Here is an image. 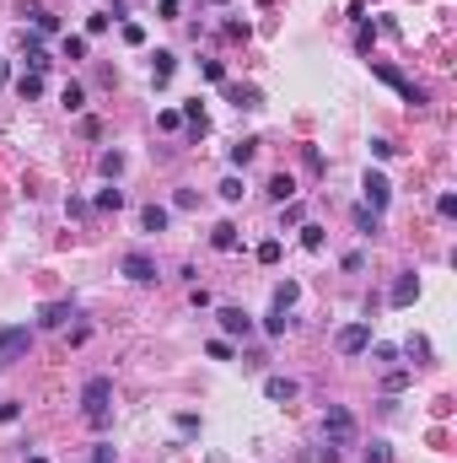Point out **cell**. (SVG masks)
Returning a JSON list of instances; mask_svg holds the SVG:
<instances>
[{"mask_svg":"<svg viewBox=\"0 0 457 463\" xmlns=\"http://www.w3.org/2000/svg\"><path fill=\"white\" fill-rule=\"evenodd\" d=\"M253 157H258V140H237V146H231V167H248Z\"/></svg>","mask_w":457,"mask_h":463,"instance_id":"obj_22","label":"cell"},{"mask_svg":"<svg viewBox=\"0 0 457 463\" xmlns=\"http://www.w3.org/2000/svg\"><path fill=\"white\" fill-rule=\"evenodd\" d=\"M70 318H75V307H70V302H48L43 313H38V329H65Z\"/></svg>","mask_w":457,"mask_h":463,"instance_id":"obj_10","label":"cell"},{"mask_svg":"<svg viewBox=\"0 0 457 463\" xmlns=\"http://www.w3.org/2000/svg\"><path fill=\"white\" fill-rule=\"evenodd\" d=\"M301 248H312V254L323 248V227H317V221H307V227H301Z\"/></svg>","mask_w":457,"mask_h":463,"instance_id":"obj_28","label":"cell"},{"mask_svg":"<svg viewBox=\"0 0 457 463\" xmlns=\"http://www.w3.org/2000/svg\"><path fill=\"white\" fill-rule=\"evenodd\" d=\"M393 151H398V146H393V140H382V135H377V140H372V157H382V162H387V157H393Z\"/></svg>","mask_w":457,"mask_h":463,"instance_id":"obj_41","label":"cell"},{"mask_svg":"<svg viewBox=\"0 0 457 463\" xmlns=\"http://www.w3.org/2000/svg\"><path fill=\"white\" fill-rule=\"evenodd\" d=\"M323 437H328V447H355V442H361V426H355V415H350L345 404H328L323 410Z\"/></svg>","mask_w":457,"mask_h":463,"instance_id":"obj_2","label":"cell"},{"mask_svg":"<svg viewBox=\"0 0 457 463\" xmlns=\"http://www.w3.org/2000/svg\"><path fill=\"white\" fill-rule=\"evenodd\" d=\"M269 199H275V205L296 199V178H290V172H275V178H269Z\"/></svg>","mask_w":457,"mask_h":463,"instance_id":"obj_15","label":"cell"},{"mask_svg":"<svg viewBox=\"0 0 457 463\" xmlns=\"http://www.w3.org/2000/svg\"><path fill=\"white\" fill-rule=\"evenodd\" d=\"M366 463H393V452H387V442H372V447H366Z\"/></svg>","mask_w":457,"mask_h":463,"instance_id":"obj_37","label":"cell"},{"mask_svg":"<svg viewBox=\"0 0 457 463\" xmlns=\"http://www.w3.org/2000/svg\"><path fill=\"white\" fill-rule=\"evenodd\" d=\"M264 393H269L275 404H290V399L301 393V383H296V378H264Z\"/></svg>","mask_w":457,"mask_h":463,"instance_id":"obj_12","label":"cell"},{"mask_svg":"<svg viewBox=\"0 0 457 463\" xmlns=\"http://www.w3.org/2000/svg\"><path fill=\"white\" fill-rule=\"evenodd\" d=\"M221 86H226V98L237 108H258V86H242V81H221Z\"/></svg>","mask_w":457,"mask_h":463,"instance_id":"obj_14","label":"cell"},{"mask_svg":"<svg viewBox=\"0 0 457 463\" xmlns=\"http://www.w3.org/2000/svg\"><path fill=\"white\" fill-rule=\"evenodd\" d=\"M296 296H301L296 281H280V286H275V307H280V313H290V307H296Z\"/></svg>","mask_w":457,"mask_h":463,"instance_id":"obj_21","label":"cell"},{"mask_svg":"<svg viewBox=\"0 0 457 463\" xmlns=\"http://www.w3.org/2000/svg\"><path fill=\"white\" fill-rule=\"evenodd\" d=\"M60 103H65V108H70V113H81V108H86V86H81V81H65Z\"/></svg>","mask_w":457,"mask_h":463,"instance_id":"obj_20","label":"cell"},{"mask_svg":"<svg viewBox=\"0 0 457 463\" xmlns=\"http://www.w3.org/2000/svg\"><path fill=\"white\" fill-rule=\"evenodd\" d=\"M205 355H210V361H231L237 350H231V340H210V345H205Z\"/></svg>","mask_w":457,"mask_h":463,"instance_id":"obj_30","label":"cell"},{"mask_svg":"<svg viewBox=\"0 0 457 463\" xmlns=\"http://www.w3.org/2000/svg\"><path fill=\"white\" fill-rule=\"evenodd\" d=\"M119 269H124V281H135V286H151V281H157V259L140 254V248H135V254H124Z\"/></svg>","mask_w":457,"mask_h":463,"instance_id":"obj_6","label":"cell"},{"mask_svg":"<svg viewBox=\"0 0 457 463\" xmlns=\"http://www.w3.org/2000/svg\"><path fill=\"white\" fill-rule=\"evenodd\" d=\"M22 60H27V71H38V76L48 71V54H43V43H38V33H22Z\"/></svg>","mask_w":457,"mask_h":463,"instance_id":"obj_11","label":"cell"},{"mask_svg":"<svg viewBox=\"0 0 457 463\" xmlns=\"http://www.w3.org/2000/svg\"><path fill=\"white\" fill-rule=\"evenodd\" d=\"M382 388H387V393H404V388H409V372H387Z\"/></svg>","mask_w":457,"mask_h":463,"instance_id":"obj_35","label":"cell"},{"mask_svg":"<svg viewBox=\"0 0 457 463\" xmlns=\"http://www.w3.org/2000/svg\"><path fill=\"white\" fill-rule=\"evenodd\" d=\"M81 415H86V426H92V431H108L113 426V378H86Z\"/></svg>","mask_w":457,"mask_h":463,"instance_id":"obj_1","label":"cell"},{"mask_svg":"<svg viewBox=\"0 0 457 463\" xmlns=\"http://www.w3.org/2000/svg\"><path fill=\"white\" fill-rule=\"evenodd\" d=\"M124 43H145V27L140 22H124Z\"/></svg>","mask_w":457,"mask_h":463,"instance_id":"obj_42","label":"cell"},{"mask_svg":"<svg viewBox=\"0 0 457 463\" xmlns=\"http://www.w3.org/2000/svg\"><path fill=\"white\" fill-rule=\"evenodd\" d=\"M285 329H290V318H285V313H280V307H275V313L264 318V334H269V340H280V334H285Z\"/></svg>","mask_w":457,"mask_h":463,"instance_id":"obj_26","label":"cell"},{"mask_svg":"<svg viewBox=\"0 0 457 463\" xmlns=\"http://www.w3.org/2000/svg\"><path fill=\"white\" fill-rule=\"evenodd\" d=\"M33 27H38V33H60V16H54V11H43V6H38V11H33Z\"/></svg>","mask_w":457,"mask_h":463,"instance_id":"obj_29","label":"cell"},{"mask_svg":"<svg viewBox=\"0 0 457 463\" xmlns=\"http://www.w3.org/2000/svg\"><path fill=\"white\" fill-rule=\"evenodd\" d=\"M199 71H205V81H226V65L221 60H199Z\"/></svg>","mask_w":457,"mask_h":463,"instance_id":"obj_36","label":"cell"},{"mask_svg":"<svg viewBox=\"0 0 457 463\" xmlns=\"http://www.w3.org/2000/svg\"><path fill=\"white\" fill-rule=\"evenodd\" d=\"M27 463H48V458H43V452H27Z\"/></svg>","mask_w":457,"mask_h":463,"instance_id":"obj_45","label":"cell"},{"mask_svg":"<svg viewBox=\"0 0 457 463\" xmlns=\"http://www.w3.org/2000/svg\"><path fill=\"white\" fill-rule=\"evenodd\" d=\"M404 355H409V361H431V340L409 334V340H404Z\"/></svg>","mask_w":457,"mask_h":463,"instance_id":"obj_23","label":"cell"},{"mask_svg":"<svg viewBox=\"0 0 457 463\" xmlns=\"http://www.w3.org/2000/svg\"><path fill=\"white\" fill-rule=\"evenodd\" d=\"M124 205V189H103V194H97V210H119Z\"/></svg>","mask_w":457,"mask_h":463,"instance_id":"obj_31","label":"cell"},{"mask_svg":"<svg viewBox=\"0 0 457 463\" xmlns=\"http://www.w3.org/2000/svg\"><path fill=\"white\" fill-rule=\"evenodd\" d=\"M108 22H113V16H108V11H97V16H92V22H86V33H92V38H97V33H108Z\"/></svg>","mask_w":457,"mask_h":463,"instance_id":"obj_40","label":"cell"},{"mask_svg":"<svg viewBox=\"0 0 457 463\" xmlns=\"http://www.w3.org/2000/svg\"><path fill=\"white\" fill-rule=\"evenodd\" d=\"M387 199H393V183H387L382 172H366V210H377V216H382Z\"/></svg>","mask_w":457,"mask_h":463,"instance_id":"obj_8","label":"cell"},{"mask_svg":"<svg viewBox=\"0 0 457 463\" xmlns=\"http://www.w3.org/2000/svg\"><path fill=\"white\" fill-rule=\"evenodd\" d=\"M258 264H280V237H269V243H258Z\"/></svg>","mask_w":457,"mask_h":463,"instance_id":"obj_32","label":"cell"},{"mask_svg":"<svg viewBox=\"0 0 457 463\" xmlns=\"http://www.w3.org/2000/svg\"><path fill=\"white\" fill-rule=\"evenodd\" d=\"M372 76H382V81L393 86L398 98H404V103H414V108H425V103H431V98H425V86H414L409 76L398 71V65H387V60H372Z\"/></svg>","mask_w":457,"mask_h":463,"instance_id":"obj_3","label":"cell"},{"mask_svg":"<svg viewBox=\"0 0 457 463\" xmlns=\"http://www.w3.org/2000/svg\"><path fill=\"white\" fill-rule=\"evenodd\" d=\"M334 345H339V355H366L372 350V323H345L334 334Z\"/></svg>","mask_w":457,"mask_h":463,"instance_id":"obj_5","label":"cell"},{"mask_svg":"<svg viewBox=\"0 0 457 463\" xmlns=\"http://www.w3.org/2000/svg\"><path fill=\"white\" fill-rule=\"evenodd\" d=\"M157 124H162V130H178L183 113H178V108H162V113H157Z\"/></svg>","mask_w":457,"mask_h":463,"instance_id":"obj_39","label":"cell"},{"mask_svg":"<svg viewBox=\"0 0 457 463\" xmlns=\"http://www.w3.org/2000/svg\"><path fill=\"white\" fill-rule=\"evenodd\" d=\"M157 11H162V16H178L183 6H178V0H157Z\"/></svg>","mask_w":457,"mask_h":463,"instance_id":"obj_44","label":"cell"},{"mask_svg":"<svg viewBox=\"0 0 457 463\" xmlns=\"http://www.w3.org/2000/svg\"><path fill=\"white\" fill-rule=\"evenodd\" d=\"M242 189H248V183H242L237 172H231V178H221V199H226V205H237V199H242Z\"/></svg>","mask_w":457,"mask_h":463,"instance_id":"obj_25","label":"cell"},{"mask_svg":"<svg viewBox=\"0 0 457 463\" xmlns=\"http://www.w3.org/2000/svg\"><path fill=\"white\" fill-rule=\"evenodd\" d=\"M221 334H226V340H248V334H253V318L248 313H242V307H221Z\"/></svg>","mask_w":457,"mask_h":463,"instance_id":"obj_7","label":"cell"},{"mask_svg":"<svg viewBox=\"0 0 457 463\" xmlns=\"http://www.w3.org/2000/svg\"><path fill=\"white\" fill-rule=\"evenodd\" d=\"M172 71H178V54H172V49H157V54H151V76H157V86H167Z\"/></svg>","mask_w":457,"mask_h":463,"instance_id":"obj_13","label":"cell"},{"mask_svg":"<svg viewBox=\"0 0 457 463\" xmlns=\"http://www.w3.org/2000/svg\"><path fill=\"white\" fill-rule=\"evenodd\" d=\"M16 420H22V404L6 399V404H0V426H16Z\"/></svg>","mask_w":457,"mask_h":463,"instance_id":"obj_33","label":"cell"},{"mask_svg":"<svg viewBox=\"0 0 457 463\" xmlns=\"http://www.w3.org/2000/svg\"><path fill=\"white\" fill-rule=\"evenodd\" d=\"M210 248L231 254V248H237V227H231V221H216V227H210Z\"/></svg>","mask_w":457,"mask_h":463,"instance_id":"obj_16","label":"cell"},{"mask_svg":"<svg viewBox=\"0 0 457 463\" xmlns=\"http://www.w3.org/2000/svg\"><path fill=\"white\" fill-rule=\"evenodd\" d=\"M27 350H33V329L27 323H6L0 329V366H16Z\"/></svg>","mask_w":457,"mask_h":463,"instance_id":"obj_4","label":"cell"},{"mask_svg":"<svg viewBox=\"0 0 457 463\" xmlns=\"http://www.w3.org/2000/svg\"><path fill=\"white\" fill-rule=\"evenodd\" d=\"M183 124H189L194 135H205V130H210V124H205V103H199V98L183 103Z\"/></svg>","mask_w":457,"mask_h":463,"instance_id":"obj_18","label":"cell"},{"mask_svg":"<svg viewBox=\"0 0 457 463\" xmlns=\"http://www.w3.org/2000/svg\"><path fill=\"white\" fill-rule=\"evenodd\" d=\"M355 227H361L366 237H372V232L382 227V216H377V210H366V205H355Z\"/></svg>","mask_w":457,"mask_h":463,"instance_id":"obj_27","label":"cell"},{"mask_svg":"<svg viewBox=\"0 0 457 463\" xmlns=\"http://www.w3.org/2000/svg\"><path fill=\"white\" fill-rule=\"evenodd\" d=\"M92 463H119V452H113L108 442H97V447H92Z\"/></svg>","mask_w":457,"mask_h":463,"instance_id":"obj_38","label":"cell"},{"mask_svg":"<svg viewBox=\"0 0 457 463\" xmlns=\"http://www.w3.org/2000/svg\"><path fill=\"white\" fill-rule=\"evenodd\" d=\"M301 162H307L312 172H323V157H317V146H301Z\"/></svg>","mask_w":457,"mask_h":463,"instance_id":"obj_43","label":"cell"},{"mask_svg":"<svg viewBox=\"0 0 457 463\" xmlns=\"http://www.w3.org/2000/svg\"><path fill=\"white\" fill-rule=\"evenodd\" d=\"M65 60H86V38H75V33L65 38Z\"/></svg>","mask_w":457,"mask_h":463,"instance_id":"obj_34","label":"cell"},{"mask_svg":"<svg viewBox=\"0 0 457 463\" xmlns=\"http://www.w3.org/2000/svg\"><path fill=\"white\" fill-rule=\"evenodd\" d=\"M414 296H420V275H414V269H404V275L393 281V296H387V302H393V307H409Z\"/></svg>","mask_w":457,"mask_h":463,"instance_id":"obj_9","label":"cell"},{"mask_svg":"<svg viewBox=\"0 0 457 463\" xmlns=\"http://www.w3.org/2000/svg\"><path fill=\"white\" fill-rule=\"evenodd\" d=\"M97 167H103V178H119V172H124V151H103Z\"/></svg>","mask_w":457,"mask_h":463,"instance_id":"obj_24","label":"cell"},{"mask_svg":"<svg viewBox=\"0 0 457 463\" xmlns=\"http://www.w3.org/2000/svg\"><path fill=\"white\" fill-rule=\"evenodd\" d=\"M167 221H172L167 205H145V210H140V227H145V232H167Z\"/></svg>","mask_w":457,"mask_h":463,"instance_id":"obj_17","label":"cell"},{"mask_svg":"<svg viewBox=\"0 0 457 463\" xmlns=\"http://www.w3.org/2000/svg\"><path fill=\"white\" fill-rule=\"evenodd\" d=\"M16 92H22V103L43 98V76H38V71H22V76H16Z\"/></svg>","mask_w":457,"mask_h":463,"instance_id":"obj_19","label":"cell"}]
</instances>
